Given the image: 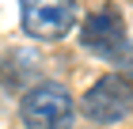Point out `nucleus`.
I'll return each mask as SVG.
<instances>
[{
    "mask_svg": "<svg viewBox=\"0 0 133 129\" xmlns=\"http://www.w3.org/2000/svg\"><path fill=\"white\" fill-rule=\"evenodd\" d=\"M19 118L27 129H69L76 121V103H72L65 84L38 80L34 87L23 91L19 99Z\"/></svg>",
    "mask_w": 133,
    "mask_h": 129,
    "instance_id": "nucleus-1",
    "label": "nucleus"
},
{
    "mask_svg": "<svg viewBox=\"0 0 133 129\" xmlns=\"http://www.w3.org/2000/svg\"><path fill=\"white\" fill-rule=\"evenodd\" d=\"M80 42H84V50L99 53L103 61L129 65L133 69V46H129V38H125V23H122V11L118 8L91 11V15L80 23Z\"/></svg>",
    "mask_w": 133,
    "mask_h": 129,
    "instance_id": "nucleus-2",
    "label": "nucleus"
},
{
    "mask_svg": "<svg viewBox=\"0 0 133 129\" xmlns=\"http://www.w3.org/2000/svg\"><path fill=\"white\" fill-rule=\"evenodd\" d=\"M19 23L23 34H31V38L57 42L72 34V27L80 23V8L72 0H19Z\"/></svg>",
    "mask_w": 133,
    "mask_h": 129,
    "instance_id": "nucleus-3",
    "label": "nucleus"
},
{
    "mask_svg": "<svg viewBox=\"0 0 133 129\" xmlns=\"http://www.w3.org/2000/svg\"><path fill=\"white\" fill-rule=\"evenodd\" d=\"M84 114L95 125H114L133 110V80L122 72H107L103 80H95L88 95H84Z\"/></svg>",
    "mask_w": 133,
    "mask_h": 129,
    "instance_id": "nucleus-4",
    "label": "nucleus"
},
{
    "mask_svg": "<svg viewBox=\"0 0 133 129\" xmlns=\"http://www.w3.org/2000/svg\"><path fill=\"white\" fill-rule=\"evenodd\" d=\"M0 80H4L8 91H27V87H34V84L42 80V61L34 57V53L11 50V53H4V61H0Z\"/></svg>",
    "mask_w": 133,
    "mask_h": 129,
    "instance_id": "nucleus-5",
    "label": "nucleus"
}]
</instances>
